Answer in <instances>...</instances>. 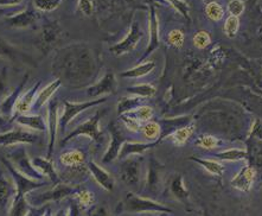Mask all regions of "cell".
Returning <instances> with one entry per match:
<instances>
[{
	"instance_id": "f6af8a7d",
	"label": "cell",
	"mask_w": 262,
	"mask_h": 216,
	"mask_svg": "<svg viewBox=\"0 0 262 216\" xmlns=\"http://www.w3.org/2000/svg\"><path fill=\"white\" fill-rule=\"evenodd\" d=\"M193 46L197 48V49L203 50L205 48H208L211 43V37L209 35L208 31H204V30H201L198 31L196 35L193 36Z\"/></svg>"
},
{
	"instance_id": "ab89813d",
	"label": "cell",
	"mask_w": 262,
	"mask_h": 216,
	"mask_svg": "<svg viewBox=\"0 0 262 216\" xmlns=\"http://www.w3.org/2000/svg\"><path fill=\"white\" fill-rule=\"evenodd\" d=\"M205 14L210 20L220 21L224 17V10L219 3L212 2L207 4V6H205Z\"/></svg>"
},
{
	"instance_id": "83f0119b",
	"label": "cell",
	"mask_w": 262,
	"mask_h": 216,
	"mask_svg": "<svg viewBox=\"0 0 262 216\" xmlns=\"http://www.w3.org/2000/svg\"><path fill=\"white\" fill-rule=\"evenodd\" d=\"M16 195V185L0 172V209H5Z\"/></svg>"
},
{
	"instance_id": "8992f818",
	"label": "cell",
	"mask_w": 262,
	"mask_h": 216,
	"mask_svg": "<svg viewBox=\"0 0 262 216\" xmlns=\"http://www.w3.org/2000/svg\"><path fill=\"white\" fill-rule=\"evenodd\" d=\"M7 159L13 164L17 170H19L21 174L36 181H44L46 177L42 172H39L32 164V159H30L28 150L24 145H17L7 155Z\"/></svg>"
},
{
	"instance_id": "1f68e13d",
	"label": "cell",
	"mask_w": 262,
	"mask_h": 216,
	"mask_svg": "<svg viewBox=\"0 0 262 216\" xmlns=\"http://www.w3.org/2000/svg\"><path fill=\"white\" fill-rule=\"evenodd\" d=\"M145 99L140 98V96H130V98H121L119 100L118 105H117V111L119 117L122 114L129 113V112L136 111L137 108H139L140 106L144 105Z\"/></svg>"
},
{
	"instance_id": "ee69618b",
	"label": "cell",
	"mask_w": 262,
	"mask_h": 216,
	"mask_svg": "<svg viewBox=\"0 0 262 216\" xmlns=\"http://www.w3.org/2000/svg\"><path fill=\"white\" fill-rule=\"evenodd\" d=\"M129 113L134 115V117H136L138 120H140L141 122H143V124H145V122L152 120L155 112H153V108L151 106L143 105V106H140L139 108H137L136 111L129 112Z\"/></svg>"
},
{
	"instance_id": "484cf974",
	"label": "cell",
	"mask_w": 262,
	"mask_h": 216,
	"mask_svg": "<svg viewBox=\"0 0 262 216\" xmlns=\"http://www.w3.org/2000/svg\"><path fill=\"white\" fill-rule=\"evenodd\" d=\"M62 85H63V82L59 79H56L55 81H52L51 83L47 84L46 87H44L42 91H39L38 94H37L33 108H36V110H40L44 105H47V103L54 98V94L62 87Z\"/></svg>"
},
{
	"instance_id": "e575fe53",
	"label": "cell",
	"mask_w": 262,
	"mask_h": 216,
	"mask_svg": "<svg viewBox=\"0 0 262 216\" xmlns=\"http://www.w3.org/2000/svg\"><path fill=\"white\" fill-rule=\"evenodd\" d=\"M141 133H143V137L146 140L159 141L160 136H162V126H160L158 121L149 120L147 122H145V124H143Z\"/></svg>"
},
{
	"instance_id": "db71d44e",
	"label": "cell",
	"mask_w": 262,
	"mask_h": 216,
	"mask_svg": "<svg viewBox=\"0 0 262 216\" xmlns=\"http://www.w3.org/2000/svg\"><path fill=\"white\" fill-rule=\"evenodd\" d=\"M252 135H254V137H256L257 139H262V121L259 120V119L254 122L252 127Z\"/></svg>"
},
{
	"instance_id": "2e32d148",
	"label": "cell",
	"mask_w": 262,
	"mask_h": 216,
	"mask_svg": "<svg viewBox=\"0 0 262 216\" xmlns=\"http://www.w3.org/2000/svg\"><path fill=\"white\" fill-rule=\"evenodd\" d=\"M160 46V36H159V18L157 14L155 6H149V16H148V44L146 48L144 55L139 58V62H144L153 51L157 50Z\"/></svg>"
},
{
	"instance_id": "f35d334b",
	"label": "cell",
	"mask_w": 262,
	"mask_h": 216,
	"mask_svg": "<svg viewBox=\"0 0 262 216\" xmlns=\"http://www.w3.org/2000/svg\"><path fill=\"white\" fill-rule=\"evenodd\" d=\"M217 158L222 159V161H229V162H236V161H243L247 159V152L245 150H239V148H230V150H226L217 154Z\"/></svg>"
},
{
	"instance_id": "d4e9b609",
	"label": "cell",
	"mask_w": 262,
	"mask_h": 216,
	"mask_svg": "<svg viewBox=\"0 0 262 216\" xmlns=\"http://www.w3.org/2000/svg\"><path fill=\"white\" fill-rule=\"evenodd\" d=\"M164 170V165L160 164L157 159L151 156L148 164L147 176H146V187L149 191L156 192L160 185V181H162V172Z\"/></svg>"
},
{
	"instance_id": "e0dca14e",
	"label": "cell",
	"mask_w": 262,
	"mask_h": 216,
	"mask_svg": "<svg viewBox=\"0 0 262 216\" xmlns=\"http://www.w3.org/2000/svg\"><path fill=\"white\" fill-rule=\"evenodd\" d=\"M38 19V13L31 6H28L23 11H20V12L9 14V16L5 17L6 25L12 29H26L33 27Z\"/></svg>"
},
{
	"instance_id": "74e56055",
	"label": "cell",
	"mask_w": 262,
	"mask_h": 216,
	"mask_svg": "<svg viewBox=\"0 0 262 216\" xmlns=\"http://www.w3.org/2000/svg\"><path fill=\"white\" fill-rule=\"evenodd\" d=\"M126 92L128 93V94H132L134 96H140V98L148 99V98H152V96L156 94L157 89L156 87H153V85L149 83H140V84L132 85V87H128L126 89Z\"/></svg>"
},
{
	"instance_id": "4fadbf2b",
	"label": "cell",
	"mask_w": 262,
	"mask_h": 216,
	"mask_svg": "<svg viewBox=\"0 0 262 216\" xmlns=\"http://www.w3.org/2000/svg\"><path fill=\"white\" fill-rule=\"evenodd\" d=\"M108 132L111 136V143L108 145L107 151L104 152L102 157V163L110 164L114 162L115 159H118L120 150H121L123 143H126L127 139L123 132L120 128V126L115 121H111L107 126Z\"/></svg>"
},
{
	"instance_id": "ba28073f",
	"label": "cell",
	"mask_w": 262,
	"mask_h": 216,
	"mask_svg": "<svg viewBox=\"0 0 262 216\" xmlns=\"http://www.w3.org/2000/svg\"><path fill=\"white\" fill-rule=\"evenodd\" d=\"M0 58L11 62L13 66H26L29 68H37L38 66L31 55L14 44H11L3 37H0Z\"/></svg>"
},
{
	"instance_id": "6f0895ef",
	"label": "cell",
	"mask_w": 262,
	"mask_h": 216,
	"mask_svg": "<svg viewBox=\"0 0 262 216\" xmlns=\"http://www.w3.org/2000/svg\"><path fill=\"white\" fill-rule=\"evenodd\" d=\"M23 0H0V7H13L20 5Z\"/></svg>"
},
{
	"instance_id": "e7e4bbea",
	"label": "cell",
	"mask_w": 262,
	"mask_h": 216,
	"mask_svg": "<svg viewBox=\"0 0 262 216\" xmlns=\"http://www.w3.org/2000/svg\"><path fill=\"white\" fill-rule=\"evenodd\" d=\"M0 133H2V132H0Z\"/></svg>"
},
{
	"instance_id": "be15d7a7",
	"label": "cell",
	"mask_w": 262,
	"mask_h": 216,
	"mask_svg": "<svg viewBox=\"0 0 262 216\" xmlns=\"http://www.w3.org/2000/svg\"><path fill=\"white\" fill-rule=\"evenodd\" d=\"M205 4H209V3H212V2H216V0H203Z\"/></svg>"
},
{
	"instance_id": "d6a6232c",
	"label": "cell",
	"mask_w": 262,
	"mask_h": 216,
	"mask_svg": "<svg viewBox=\"0 0 262 216\" xmlns=\"http://www.w3.org/2000/svg\"><path fill=\"white\" fill-rule=\"evenodd\" d=\"M171 192L176 199L181 201L183 203H186L189 200V190L186 189L184 184V178L182 175H177L173 177V180L171 181Z\"/></svg>"
},
{
	"instance_id": "4dcf8cb0",
	"label": "cell",
	"mask_w": 262,
	"mask_h": 216,
	"mask_svg": "<svg viewBox=\"0 0 262 216\" xmlns=\"http://www.w3.org/2000/svg\"><path fill=\"white\" fill-rule=\"evenodd\" d=\"M193 133H194V125L188 124L183 126L181 128L176 129V131L173 133H171L166 139H170L174 146H183V145L188 143V140L192 137Z\"/></svg>"
},
{
	"instance_id": "8d00e7d4",
	"label": "cell",
	"mask_w": 262,
	"mask_h": 216,
	"mask_svg": "<svg viewBox=\"0 0 262 216\" xmlns=\"http://www.w3.org/2000/svg\"><path fill=\"white\" fill-rule=\"evenodd\" d=\"M31 208L32 206L29 203L26 196L20 197V199H14L12 200V204H11L9 216H26Z\"/></svg>"
},
{
	"instance_id": "7dc6e473",
	"label": "cell",
	"mask_w": 262,
	"mask_h": 216,
	"mask_svg": "<svg viewBox=\"0 0 262 216\" xmlns=\"http://www.w3.org/2000/svg\"><path fill=\"white\" fill-rule=\"evenodd\" d=\"M238 28H239L238 17L229 16L227 18L226 23H224V33H226V36L229 37V38H234V37L237 35Z\"/></svg>"
},
{
	"instance_id": "52a82bcc",
	"label": "cell",
	"mask_w": 262,
	"mask_h": 216,
	"mask_svg": "<svg viewBox=\"0 0 262 216\" xmlns=\"http://www.w3.org/2000/svg\"><path fill=\"white\" fill-rule=\"evenodd\" d=\"M106 101H107L106 96H102V98H97L85 102H72V101H68V100H64V101L62 102L63 105L62 115L59 117V128H61L62 135H64L67 127H68L70 122H72L78 114H81L82 112L89 110V108L102 105V103H104Z\"/></svg>"
},
{
	"instance_id": "7a4b0ae2",
	"label": "cell",
	"mask_w": 262,
	"mask_h": 216,
	"mask_svg": "<svg viewBox=\"0 0 262 216\" xmlns=\"http://www.w3.org/2000/svg\"><path fill=\"white\" fill-rule=\"evenodd\" d=\"M118 211L128 214L172 213V209L157 201L146 199V197L139 196L134 192H127L125 199L119 204Z\"/></svg>"
},
{
	"instance_id": "5bb4252c",
	"label": "cell",
	"mask_w": 262,
	"mask_h": 216,
	"mask_svg": "<svg viewBox=\"0 0 262 216\" xmlns=\"http://www.w3.org/2000/svg\"><path fill=\"white\" fill-rule=\"evenodd\" d=\"M141 38H143V31H141L140 25L138 21H133L127 36L121 40V42L111 47L110 51L114 56H122L125 54H128L130 51L136 49V47L138 46V43L140 42Z\"/></svg>"
},
{
	"instance_id": "cb8c5ba5",
	"label": "cell",
	"mask_w": 262,
	"mask_h": 216,
	"mask_svg": "<svg viewBox=\"0 0 262 216\" xmlns=\"http://www.w3.org/2000/svg\"><path fill=\"white\" fill-rule=\"evenodd\" d=\"M32 164L39 172L44 175V177L51 182L52 185H56L61 183V177H59V174L56 170L55 164L51 159L49 158H43V157H36L32 159Z\"/></svg>"
},
{
	"instance_id": "8fae6325",
	"label": "cell",
	"mask_w": 262,
	"mask_h": 216,
	"mask_svg": "<svg viewBox=\"0 0 262 216\" xmlns=\"http://www.w3.org/2000/svg\"><path fill=\"white\" fill-rule=\"evenodd\" d=\"M38 136L31 129H28L20 126H16L7 132L0 133V146L11 147L17 145L36 144Z\"/></svg>"
},
{
	"instance_id": "277c9868",
	"label": "cell",
	"mask_w": 262,
	"mask_h": 216,
	"mask_svg": "<svg viewBox=\"0 0 262 216\" xmlns=\"http://www.w3.org/2000/svg\"><path fill=\"white\" fill-rule=\"evenodd\" d=\"M0 161L5 165V167L9 171L11 177H12L13 183L16 185V195H14V199H20V197H25L29 192L35 191L37 189L44 188L51 183L50 181H36L32 180L28 176H25L24 174H21L19 170H17L12 163H11L6 157H2Z\"/></svg>"
},
{
	"instance_id": "4316f807",
	"label": "cell",
	"mask_w": 262,
	"mask_h": 216,
	"mask_svg": "<svg viewBox=\"0 0 262 216\" xmlns=\"http://www.w3.org/2000/svg\"><path fill=\"white\" fill-rule=\"evenodd\" d=\"M59 163L64 167H75L85 163V154L80 148H70L59 156Z\"/></svg>"
},
{
	"instance_id": "7402d4cb",
	"label": "cell",
	"mask_w": 262,
	"mask_h": 216,
	"mask_svg": "<svg viewBox=\"0 0 262 216\" xmlns=\"http://www.w3.org/2000/svg\"><path fill=\"white\" fill-rule=\"evenodd\" d=\"M14 121L19 126H21V127L31 129L33 132L46 133L48 131L47 119L43 118L40 114H20L14 119Z\"/></svg>"
},
{
	"instance_id": "f546056e",
	"label": "cell",
	"mask_w": 262,
	"mask_h": 216,
	"mask_svg": "<svg viewBox=\"0 0 262 216\" xmlns=\"http://www.w3.org/2000/svg\"><path fill=\"white\" fill-rule=\"evenodd\" d=\"M155 68H156V63L153 61L141 62L138 66L133 67V68L120 73V76L123 77V79H139V77L147 75V74L151 73Z\"/></svg>"
},
{
	"instance_id": "6da1fadb",
	"label": "cell",
	"mask_w": 262,
	"mask_h": 216,
	"mask_svg": "<svg viewBox=\"0 0 262 216\" xmlns=\"http://www.w3.org/2000/svg\"><path fill=\"white\" fill-rule=\"evenodd\" d=\"M51 73L63 84L78 89L94 82L99 74V66L87 43H73L56 50L51 62Z\"/></svg>"
},
{
	"instance_id": "60d3db41",
	"label": "cell",
	"mask_w": 262,
	"mask_h": 216,
	"mask_svg": "<svg viewBox=\"0 0 262 216\" xmlns=\"http://www.w3.org/2000/svg\"><path fill=\"white\" fill-rule=\"evenodd\" d=\"M120 120L123 122L125 127L130 132H134V133L140 132L141 127H143V122L138 120V119L130 113L120 115Z\"/></svg>"
},
{
	"instance_id": "680465c9",
	"label": "cell",
	"mask_w": 262,
	"mask_h": 216,
	"mask_svg": "<svg viewBox=\"0 0 262 216\" xmlns=\"http://www.w3.org/2000/svg\"><path fill=\"white\" fill-rule=\"evenodd\" d=\"M9 121H10L9 119L5 118L2 113H0V128L4 127V126H6V125H7V122H9Z\"/></svg>"
},
{
	"instance_id": "bcb514c9",
	"label": "cell",
	"mask_w": 262,
	"mask_h": 216,
	"mask_svg": "<svg viewBox=\"0 0 262 216\" xmlns=\"http://www.w3.org/2000/svg\"><path fill=\"white\" fill-rule=\"evenodd\" d=\"M196 145L198 147L204 148V150H212V148H216L219 146V139L214 136L203 135L197 138Z\"/></svg>"
},
{
	"instance_id": "9a60e30c",
	"label": "cell",
	"mask_w": 262,
	"mask_h": 216,
	"mask_svg": "<svg viewBox=\"0 0 262 216\" xmlns=\"http://www.w3.org/2000/svg\"><path fill=\"white\" fill-rule=\"evenodd\" d=\"M118 92V82L113 72H107L95 83L87 88V95L89 98H102V96L115 94Z\"/></svg>"
},
{
	"instance_id": "836d02e7",
	"label": "cell",
	"mask_w": 262,
	"mask_h": 216,
	"mask_svg": "<svg viewBox=\"0 0 262 216\" xmlns=\"http://www.w3.org/2000/svg\"><path fill=\"white\" fill-rule=\"evenodd\" d=\"M189 159L194 163L200 164L202 167H204L209 174L214 175V176L221 177L224 172V166L222 165V163H220L219 161H215V159H203V158H196V157H190Z\"/></svg>"
},
{
	"instance_id": "30bf717a",
	"label": "cell",
	"mask_w": 262,
	"mask_h": 216,
	"mask_svg": "<svg viewBox=\"0 0 262 216\" xmlns=\"http://www.w3.org/2000/svg\"><path fill=\"white\" fill-rule=\"evenodd\" d=\"M59 100L52 98L48 102L47 110V126H48V150H47V158L51 159L52 154H54L56 137H57L59 129Z\"/></svg>"
},
{
	"instance_id": "94428289",
	"label": "cell",
	"mask_w": 262,
	"mask_h": 216,
	"mask_svg": "<svg viewBox=\"0 0 262 216\" xmlns=\"http://www.w3.org/2000/svg\"><path fill=\"white\" fill-rule=\"evenodd\" d=\"M7 11H9V7H0V18H5L6 16H9V14H7Z\"/></svg>"
},
{
	"instance_id": "603a6c76",
	"label": "cell",
	"mask_w": 262,
	"mask_h": 216,
	"mask_svg": "<svg viewBox=\"0 0 262 216\" xmlns=\"http://www.w3.org/2000/svg\"><path fill=\"white\" fill-rule=\"evenodd\" d=\"M159 141H148V143H138V141H128L123 143L121 150H120L118 159L123 161V159L130 157V156H141L146 151L151 150L158 144Z\"/></svg>"
},
{
	"instance_id": "b9f144b4",
	"label": "cell",
	"mask_w": 262,
	"mask_h": 216,
	"mask_svg": "<svg viewBox=\"0 0 262 216\" xmlns=\"http://www.w3.org/2000/svg\"><path fill=\"white\" fill-rule=\"evenodd\" d=\"M63 0H33V6L42 12H51L59 7Z\"/></svg>"
},
{
	"instance_id": "ac0fdd59",
	"label": "cell",
	"mask_w": 262,
	"mask_h": 216,
	"mask_svg": "<svg viewBox=\"0 0 262 216\" xmlns=\"http://www.w3.org/2000/svg\"><path fill=\"white\" fill-rule=\"evenodd\" d=\"M40 84H42V81L35 82V84L32 85L31 88L28 89V91L21 93V95L18 99V101L14 106V112L13 117L11 119V121H13L18 115L20 114H26L30 113V111L32 110L33 105H35L37 94H38V89L40 88Z\"/></svg>"
},
{
	"instance_id": "f1b7e54d",
	"label": "cell",
	"mask_w": 262,
	"mask_h": 216,
	"mask_svg": "<svg viewBox=\"0 0 262 216\" xmlns=\"http://www.w3.org/2000/svg\"><path fill=\"white\" fill-rule=\"evenodd\" d=\"M191 118L190 117H181V118H174V119H163V120L158 121L160 126H162V136H160L159 141L166 138L173 133L176 129L183 127V126L190 124Z\"/></svg>"
},
{
	"instance_id": "3957f363",
	"label": "cell",
	"mask_w": 262,
	"mask_h": 216,
	"mask_svg": "<svg viewBox=\"0 0 262 216\" xmlns=\"http://www.w3.org/2000/svg\"><path fill=\"white\" fill-rule=\"evenodd\" d=\"M80 187H74L66 183H58L54 185V188L48 190V191L32 193L29 192L26 195L29 203L32 207H42L47 206L49 202H59V201L68 199V197L75 196V193L78 191Z\"/></svg>"
},
{
	"instance_id": "d590c367",
	"label": "cell",
	"mask_w": 262,
	"mask_h": 216,
	"mask_svg": "<svg viewBox=\"0 0 262 216\" xmlns=\"http://www.w3.org/2000/svg\"><path fill=\"white\" fill-rule=\"evenodd\" d=\"M73 197L77 201V203L80 204L82 210L89 209V208H91L92 206H94L96 202V197L94 193H93L91 190L84 189V188L78 189V191L75 193V196H73Z\"/></svg>"
},
{
	"instance_id": "ffe728a7",
	"label": "cell",
	"mask_w": 262,
	"mask_h": 216,
	"mask_svg": "<svg viewBox=\"0 0 262 216\" xmlns=\"http://www.w3.org/2000/svg\"><path fill=\"white\" fill-rule=\"evenodd\" d=\"M256 178V170L253 166H243L231 180V187L243 192H249L252 190Z\"/></svg>"
},
{
	"instance_id": "5b68a950",
	"label": "cell",
	"mask_w": 262,
	"mask_h": 216,
	"mask_svg": "<svg viewBox=\"0 0 262 216\" xmlns=\"http://www.w3.org/2000/svg\"><path fill=\"white\" fill-rule=\"evenodd\" d=\"M103 114H104V111H96L91 119H88L87 121L82 122L81 125H78L76 128L73 129L68 136L63 138L61 143H59L61 144V146H64L69 140L81 136L89 137L92 140H94L97 144L102 143L104 139V133L101 131L100 128V121L101 119H102Z\"/></svg>"
},
{
	"instance_id": "9f6ffc18",
	"label": "cell",
	"mask_w": 262,
	"mask_h": 216,
	"mask_svg": "<svg viewBox=\"0 0 262 216\" xmlns=\"http://www.w3.org/2000/svg\"><path fill=\"white\" fill-rule=\"evenodd\" d=\"M92 216H110V210L106 206H100L93 211Z\"/></svg>"
},
{
	"instance_id": "11a10c76",
	"label": "cell",
	"mask_w": 262,
	"mask_h": 216,
	"mask_svg": "<svg viewBox=\"0 0 262 216\" xmlns=\"http://www.w3.org/2000/svg\"><path fill=\"white\" fill-rule=\"evenodd\" d=\"M47 208H48V204L47 206H42V207H32L26 216H43L44 213H46Z\"/></svg>"
},
{
	"instance_id": "7c38bea8",
	"label": "cell",
	"mask_w": 262,
	"mask_h": 216,
	"mask_svg": "<svg viewBox=\"0 0 262 216\" xmlns=\"http://www.w3.org/2000/svg\"><path fill=\"white\" fill-rule=\"evenodd\" d=\"M62 37V28L56 20L47 19L46 23L43 24L42 31L39 35V50L42 51L43 55H48L50 51L56 47L58 40Z\"/></svg>"
},
{
	"instance_id": "9c48e42d",
	"label": "cell",
	"mask_w": 262,
	"mask_h": 216,
	"mask_svg": "<svg viewBox=\"0 0 262 216\" xmlns=\"http://www.w3.org/2000/svg\"><path fill=\"white\" fill-rule=\"evenodd\" d=\"M141 162H143L141 156H130L123 159L120 164V180L127 187L136 189L139 187L141 180Z\"/></svg>"
},
{
	"instance_id": "7bdbcfd3",
	"label": "cell",
	"mask_w": 262,
	"mask_h": 216,
	"mask_svg": "<svg viewBox=\"0 0 262 216\" xmlns=\"http://www.w3.org/2000/svg\"><path fill=\"white\" fill-rule=\"evenodd\" d=\"M12 91L13 89H10L9 85V73H7V68L6 67H3L2 70H0V102Z\"/></svg>"
},
{
	"instance_id": "91938a15",
	"label": "cell",
	"mask_w": 262,
	"mask_h": 216,
	"mask_svg": "<svg viewBox=\"0 0 262 216\" xmlns=\"http://www.w3.org/2000/svg\"><path fill=\"white\" fill-rule=\"evenodd\" d=\"M55 216H69L68 211H67L64 208H61V209L57 210V213H56Z\"/></svg>"
},
{
	"instance_id": "c3c4849f",
	"label": "cell",
	"mask_w": 262,
	"mask_h": 216,
	"mask_svg": "<svg viewBox=\"0 0 262 216\" xmlns=\"http://www.w3.org/2000/svg\"><path fill=\"white\" fill-rule=\"evenodd\" d=\"M184 40H185V35L182 30L174 29V30H171V31L168 32L167 43L170 44L171 47L177 48V49L178 48H182L183 44H184Z\"/></svg>"
},
{
	"instance_id": "f907efd6",
	"label": "cell",
	"mask_w": 262,
	"mask_h": 216,
	"mask_svg": "<svg viewBox=\"0 0 262 216\" xmlns=\"http://www.w3.org/2000/svg\"><path fill=\"white\" fill-rule=\"evenodd\" d=\"M227 9L228 12L230 13V16L238 17L241 16L243 11H245V3H243V0H230V2L228 3Z\"/></svg>"
},
{
	"instance_id": "6125c7cd",
	"label": "cell",
	"mask_w": 262,
	"mask_h": 216,
	"mask_svg": "<svg viewBox=\"0 0 262 216\" xmlns=\"http://www.w3.org/2000/svg\"><path fill=\"white\" fill-rule=\"evenodd\" d=\"M43 216H54L52 215V210H51V207H49L48 206V208H47V210H46V213H44V215Z\"/></svg>"
},
{
	"instance_id": "816d5d0a",
	"label": "cell",
	"mask_w": 262,
	"mask_h": 216,
	"mask_svg": "<svg viewBox=\"0 0 262 216\" xmlns=\"http://www.w3.org/2000/svg\"><path fill=\"white\" fill-rule=\"evenodd\" d=\"M77 10L85 17L92 16L94 12V4L92 0H78Z\"/></svg>"
},
{
	"instance_id": "d6986e66",
	"label": "cell",
	"mask_w": 262,
	"mask_h": 216,
	"mask_svg": "<svg viewBox=\"0 0 262 216\" xmlns=\"http://www.w3.org/2000/svg\"><path fill=\"white\" fill-rule=\"evenodd\" d=\"M29 73H25L23 79H21L20 83L17 85L16 88L13 89L12 92L10 93L9 95L6 96L5 99L3 100L2 102H0V113H2L4 117L9 119L11 121V119L13 117V112H14V106H16V103L18 101V99H19V96L21 95V93L24 92V88L26 83H28V80H29Z\"/></svg>"
},
{
	"instance_id": "44dd1931",
	"label": "cell",
	"mask_w": 262,
	"mask_h": 216,
	"mask_svg": "<svg viewBox=\"0 0 262 216\" xmlns=\"http://www.w3.org/2000/svg\"><path fill=\"white\" fill-rule=\"evenodd\" d=\"M87 166L89 174L94 177L96 183L99 184L101 188L107 190V191H113V189L115 187V180L107 170H104L102 166H100L99 164L95 163L94 161H89Z\"/></svg>"
},
{
	"instance_id": "681fc988",
	"label": "cell",
	"mask_w": 262,
	"mask_h": 216,
	"mask_svg": "<svg viewBox=\"0 0 262 216\" xmlns=\"http://www.w3.org/2000/svg\"><path fill=\"white\" fill-rule=\"evenodd\" d=\"M179 14H182L185 19L190 20V6L185 0H166Z\"/></svg>"
},
{
	"instance_id": "f5cc1de1",
	"label": "cell",
	"mask_w": 262,
	"mask_h": 216,
	"mask_svg": "<svg viewBox=\"0 0 262 216\" xmlns=\"http://www.w3.org/2000/svg\"><path fill=\"white\" fill-rule=\"evenodd\" d=\"M81 211L82 208L80 207V204L77 203V201L73 199L70 201V204H69V210H68V214L69 216H81Z\"/></svg>"
}]
</instances>
